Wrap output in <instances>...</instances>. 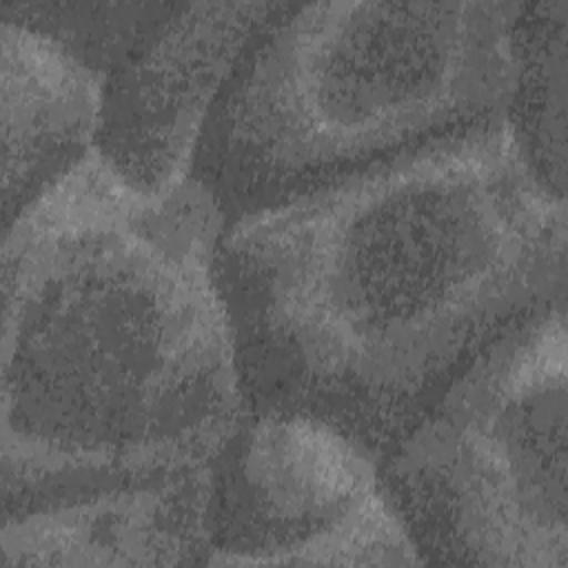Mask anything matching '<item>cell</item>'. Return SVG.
I'll return each instance as SVG.
<instances>
[{
  "instance_id": "6da1fadb",
  "label": "cell",
  "mask_w": 568,
  "mask_h": 568,
  "mask_svg": "<svg viewBox=\"0 0 568 568\" xmlns=\"http://www.w3.org/2000/svg\"><path fill=\"white\" fill-rule=\"evenodd\" d=\"M217 277L246 413L384 455L501 335L566 300V200L506 115L224 226Z\"/></svg>"
},
{
  "instance_id": "7a4b0ae2",
  "label": "cell",
  "mask_w": 568,
  "mask_h": 568,
  "mask_svg": "<svg viewBox=\"0 0 568 568\" xmlns=\"http://www.w3.org/2000/svg\"><path fill=\"white\" fill-rule=\"evenodd\" d=\"M224 213L95 149L4 231L2 490L16 513L211 464L246 415L217 277Z\"/></svg>"
},
{
  "instance_id": "3957f363",
  "label": "cell",
  "mask_w": 568,
  "mask_h": 568,
  "mask_svg": "<svg viewBox=\"0 0 568 568\" xmlns=\"http://www.w3.org/2000/svg\"><path fill=\"white\" fill-rule=\"evenodd\" d=\"M524 2H317L253 42L195 166L273 202L506 115ZM193 166V169H195Z\"/></svg>"
},
{
  "instance_id": "277c9868",
  "label": "cell",
  "mask_w": 568,
  "mask_h": 568,
  "mask_svg": "<svg viewBox=\"0 0 568 568\" xmlns=\"http://www.w3.org/2000/svg\"><path fill=\"white\" fill-rule=\"evenodd\" d=\"M566 300L490 344L384 455L424 564L566 568Z\"/></svg>"
},
{
  "instance_id": "5b68a950",
  "label": "cell",
  "mask_w": 568,
  "mask_h": 568,
  "mask_svg": "<svg viewBox=\"0 0 568 568\" xmlns=\"http://www.w3.org/2000/svg\"><path fill=\"white\" fill-rule=\"evenodd\" d=\"M209 566L424 564L379 459L297 413H246L211 464Z\"/></svg>"
},
{
  "instance_id": "8992f818",
  "label": "cell",
  "mask_w": 568,
  "mask_h": 568,
  "mask_svg": "<svg viewBox=\"0 0 568 568\" xmlns=\"http://www.w3.org/2000/svg\"><path fill=\"white\" fill-rule=\"evenodd\" d=\"M291 4H173L102 78L95 153L131 186L162 193L193 178L209 118L240 62Z\"/></svg>"
},
{
  "instance_id": "52a82bcc",
  "label": "cell",
  "mask_w": 568,
  "mask_h": 568,
  "mask_svg": "<svg viewBox=\"0 0 568 568\" xmlns=\"http://www.w3.org/2000/svg\"><path fill=\"white\" fill-rule=\"evenodd\" d=\"M211 464L162 481L9 513L0 566L204 564L211 544Z\"/></svg>"
},
{
  "instance_id": "ba28073f",
  "label": "cell",
  "mask_w": 568,
  "mask_h": 568,
  "mask_svg": "<svg viewBox=\"0 0 568 568\" xmlns=\"http://www.w3.org/2000/svg\"><path fill=\"white\" fill-rule=\"evenodd\" d=\"M2 42L4 231L95 146L102 78L51 36L9 16Z\"/></svg>"
},
{
  "instance_id": "9c48e42d",
  "label": "cell",
  "mask_w": 568,
  "mask_h": 568,
  "mask_svg": "<svg viewBox=\"0 0 568 568\" xmlns=\"http://www.w3.org/2000/svg\"><path fill=\"white\" fill-rule=\"evenodd\" d=\"M568 0L524 4L515 22V89L506 111L532 171L566 200Z\"/></svg>"
}]
</instances>
